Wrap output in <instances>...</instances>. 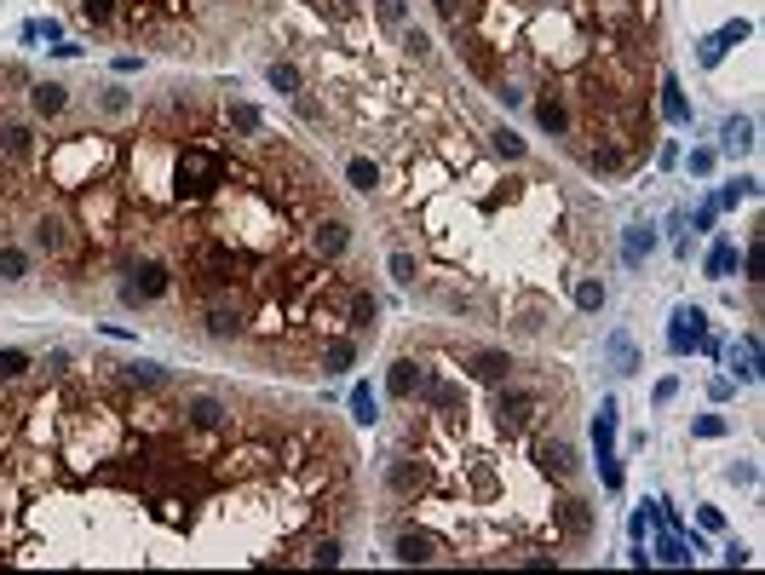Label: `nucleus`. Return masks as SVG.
I'll return each instance as SVG.
<instances>
[{"label": "nucleus", "instance_id": "nucleus-45", "mask_svg": "<svg viewBox=\"0 0 765 575\" xmlns=\"http://www.w3.org/2000/svg\"><path fill=\"white\" fill-rule=\"evenodd\" d=\"M639 253H650V230H645V225L627 236V259H639Z\"/></svg>", "mask_w": 765, "mask_h": 575}, {"label": "nucleus", "instance_id": "nucleus-3", "mask_svg": "<svg viewBox=\"0 0 765 575\" xmlns=\"http://www.w3.org/2000/svg\"><path fill=\"white\" fill-rule=\"evenodd\" d=\"M121 271H127V282H121V299H127V305L162 299L167 288H173V265L156 259V253H127V259H121Z\"/></svg>", "mask_w": 765, "mask_h": 575}, {"label": "nucleus", "instance_id": "nucleus-21", "mask_svg": "<svg viewBox=\"0 0 765 575\" xmlns=\"http://www.w3.org/2000/svg\"><path fill=\"white\" fill-rule=\"evenodd\" d=\"M455 46L466 52V64L478 69V75H495V52H489V41L478 29H455Z\"/></svg>", "mask_w": 765, "mask_h": 575}, {"label": "nucleus", "instance_id": "nucleus-28", "mask_svg": "<svg viewBox=\"0 0 765 575\" xmlns=\"http://www.w3.org/2000/svg\"><path fill=\"white\" fill-rule=\"evenodd\" d=\"M351 357H357V340H334V345L323 351V374H346Z\"/></svg>", "mask_w": 765, "mask_h": 575}, {"label": "nucleus", "instance_id": "nucleus-30", "mask_svg": "<svg viewBox=\"0 0 765 575\" xmlns=\"http://www.w3.org/2000/svg\"><path fill=\"white\" fill-rule=\"evenodd\" d=\"M29 276V253L24 248H0V282H24Z\"/></svg>", "mask_w": 765, "mask_h": 575}, {"label": "nucleus", "instance_id": "nucleus-41", "mask_svg": "<svg viewBox=\"0 0 765 575\" xmlns=\"http://www.w3.org/2000/svg\"><path fill=\"white\" fill-rule=\"evenodd\" d=\"M351 409H357V420H363V426H369V420H380V414H374V391H369V386L351 397Z\"/></svg>", "mask_w": 765, "mask_h": 575}, {"label": "nucleus", "instance_id": "nucleus-24", "mask_svg": "<svg viewBox=\"0 0 765 575\" xmlns=\"http://www.w3.org/2000/svg\"><path fill=\"white\" fill-rule=\"evenodd\" d=\"M121 386H144V391H167V374L156 363H127L121 368Z\"/></svg>", "mask_w": 765, "mask_h": 575}, {"label": "nucleus", "instance_id": "nucleus-8", "mask_svg": "<svg viewBox=\"0 0 765 575\" xmlns=\"http://www.w3.org/2000/svg\"><path fill=\"white\" fill-rule=\"evenodd\" d=\"M29 242H35L41 253H52V259H64V253H75V242H81V225L64 219V213H41L35 230H29Z\"/></svg>", "mask_w": 765, "mask_h": 575}, {"label": "nucleus", "instance_id": "nucleus-13", "mask_svg": "<svg viewBox=\"0 0 765 575\" xmlns=\"http://www.w3.org/2000/svg\"><path fill=\"white\" fill-rule=\"evenodd\" d=\"M386 489H392L397 501H409V495H420V489H426V466H420L415 455H397L392 466H386Z\"/></svg>", "mask_w": 765, "mask_h": 575}, {"label": "nucleus", "instance_id": "nucleus-7", "mask_svg": "<svg viewBox=\"0 0 765 575\" xmlns=\"http://www.w3.org/2000/svg\"><path fill=\"white\" fill-rule=\"evenodd\" d=\"M248 322H254V311H248V299H242V294L231 299V288H219V299L208 305V317H202V328H208L213 340H242V334H248Z\"/></svg>", "mask_w": 765, "mask_h": 575}, {"label": "nucleus", "instance_id": "nucleus-10", "mask_svg": "<svg viewBox=\"0 0 765 575\" xmlns=\"http://www.w3.org/2000/svg\"><path fill=\"white\" fill-rule=\"evenodd\" d=\"M277 466V449L271 443H242L231 455L219 460V478H259V472H271Z\"/></svg>", "mask_w": 765, "mask_h": 575}, {"label": "nucleus", "instance_id": "nucleus-2", "mask_svg": "<svg viewBox=\"0 0 765 575\" xmlns=\"http://www.w3.org/2000/svg\"><path fill=\"white\" fill-rule=\"evenodd\" d=\"M225 179H231V167H225V156H219L213 144H185V150L173 156V196L190 202V207L213 202Z\"/></svg>", "mask_w": 765, "mask_h": 575}, {"label": "nucleus", "instance_id": "nucleus-37", "mask_svg": "<svg viewBox=\"0 0 765 575\" xmlns=\"http://www.w3.org/2000/svg\"><path fill=\"white\" fill-rule=\"evenodd\" d=\"M311 564H340V541H334V535L311 541Z\"/></svg>", "mask_w": 765, "mask_h": 575}, {"label": "nucleus", "instance_id": "nucleus-29", "mask_svg": "<svg viewBox=\"0 0 765 575\" xmlns=\"http://www.w3.org/2000/svg\"><path fill=\"white\" fill-rule=\"evenodd\" d=\"M587 167H593V173H616V167H622V144L599 138V150H587Z\"/></svg>", "mask_w": 765, "mask_h": 575}, {"label": "nucleus", "instance_id": "nucleus-11", "mask_svg": "<svg viewBox=\"0 0 765 575\" xmlns=\"http://www.w3.org/2000/svg\"><path fill=\"white\" fill-rule=\"evenodd\" d=\"M535 466L547 472V478H558V483H570L581 472V460H576V449L564 443V437H541L535 443Z\"/></svg>", "mask_w": 765, "mask_h": 575}, {"label": "nucleus", "instance_id": "nucleus-34", "mask_svg": "<svg viewBox=\"0 0 765 575\" xmlns=\"http://www.w3.org/2000/svg\"><path fill=\"white\" fill-rule=\"evenodd\" d=\"M576 305H581V311H599V305H604V282L581 276V282H576Z\"/></svg>", "mask_w": 765, "mask_h": 575}, {"label": "nucleus", "instance_id": "nucleus-6", "mask_svg": "<svg viewBox=\"0 0 765 575\" xmlns=\"http://www.w3.org/2000/svg\"><path fill=\"white\" fill-rule=\"evenodd\" d=\"M541 420V391H518V386H501V403H495V426L507 437H524Z\"/></svg>", "mask_w": 765, "mask_h": 575}, {"label": "nucleus", "instance_id": "nucleus-9", "mask_svg": "<svg viewBox=\"0 0 765 575\" xmlns=\"http://www.w3.org/2000/svg\"><path fill=\"white\" fill-rule=\"evenodd\" d=\"M179 426H185V432H225V426H231V409H225L213 391H196V397H185V409H179Z\"/></svg>", "mask_w": 765, "mask_h": 575}, {"label": "nucleus", "instance_id": "nucleus-38", "mask_svg": "<svg viewBox=\"0 0 765 575\" xmlns=\"http://www.w3.org/2000/svg\"><path fill=\"white\" fill-rule=\"evenodd\" d=\"M374 6H380V18L392 23V29H403V23H409V6H403V0H374Z\"/></svg>", "mask_w": 765, "mask_h": 575}, {"label": "nucleus", "instance_id": "nucleus-46", "mask_svg": "<svg viewBox=\"0 0 765 575\" xmlns=\"http://www.w3.org/2000/svg\"><path fill=\"white\" fill-rule=\"evenodd\" d=\"M725 144H731V150H742V144H748V121H731V127H725Z\"/></svg>", "mask_w": 765, "mask_h": 575}, {"label": "nucleus", "instance_id": "nucleus-22", "mask_svg": "<svg viewBox=\"0 0 765 575\" xmlns=\"http://www.w3.org/2000/svg\"><path fill=\"white\" fill-rule=\"evenodd\" d=\"M64 104H70V92L58 87V81H35L29 87V110L35 115H64Z\"/></svg>", "mask_w": 765, "mask_h": 575}, {"label": "nucleus", "instance_id": "nucleus-12", "mask_svg": "<svg viewBox=\"0 0 765 575\" xmlns=\"http://www.w3.org/2000/svg\"><path fill=\"white\" fill-rule=\"evenodd\" d=\"M392 558H397V564H438L443 547H438V535H432V529H403V535H397V547H392Z\"/></svg>", "mask_w": 765, "mask_h": 575}, {"label": "nucleus", "instance_id": "nucleus-25", "mask_svg": "<svg viewBox=\"0 0 765 575\" xmlns=\"http://www.w3.org/2000/svg\"><path fill=\"white\" fill-rule=\"evenodd\" d=\"M374 311H380V305H374V294H363V288L346 299V317H351V328H357V334H369V328H374Z\"/></svg>", "mask_w": 765, "mask_h": 575}, {"label": "nucleus", "instance_id": "nucleus-16", "mask_svg": "<svg viewBox=\"0 0 765 575\" xmlns=\"http://www.w3.org/2000/svg\"><path fill=\"white\" fill-rule=\"evenodd\" d=\"M512 357L507 351H472V380H484V386H507L512 380Z\"/></svg>", "mask_w": 765, "mask_h": 575}, {"label": "nucleus", "instance_id": "nucleus-17", "mask_svg": "<svg viewBox=\"0 0 765 575\" xmlns=\"http://www.w3.org/2000/svg\"><path fill=\"white\" fill-rule=\"evenodd\" d=\"M420 380H426V363H415V357H397L392 363V380H386V391H392L397 403H409L420 391Z\"/></svg>", "mask_w": 765, "mask_h": 575}, {"label": "nucleus", "instance_id": "nucleus-14", "mask_svg": "<svg viewBox=\"0 0 765 575\" xmlns=\"http://www.w3.org/2000/svg\"><path fill=\"white\" fill-rule=\"evenodd\" d=\"M346 242H351L346 219H317V225H311V253H317V259H340Z\"/></svg>", "mask_w": 765, "mask_h": 575}, {"label": "nucleus", "instance_id": "nucleus-26", "mask_svg": "<svg viewBox=\"0 0 765 575\" xmlns=\"http://www.w3.org/2000/svg\"><path fill=\"white\" fill-rule=\"evenodd\" d=\"M265 81H271L277 92H294V98H300V69L288 64V58H271V69H265Z\"/></svg>", "mask_w": 765, "mask_h": 575}, {"label": "nucleus", "instance_id": "nucleus-4", "mask_svg": "<svg viewBox=\"0 0 765 575\" xmlns=\"http://www.w3.org/2000/svg\"><path fill=\"white\" fill-rule=\"evenodd\" d=\"M196 271H202V282H208V288H242V282H248V259H242L231 242H202V253H196Z\"/></svg>", "mask_w": 765, "mask_h": 575}, {"label": "nucleus", "instance_id": "nucleus-5", "mask_svg": "<svg viewBox=\"0 0 765 575\" xmlns=\"http://www.w3.org/2000/svg\"><path fill=\"white\" fill-rule=\"evenodd\" d=\"M75 225H81V236H116L121 230V196L110 184H93V196H81Z\"/></svg>", "mask_w": 765, "mask_h": 575}, {"label": "nucleus", "instance_id": "nucleus-42", "mask_svg": "<svg viewBox=\"0 0 765 575\" xmlns=\"http://www.w3.org/2000/svg\"><path fill=\"white\" fill-rule=\"evenodd\" d=\"M731 265H737V248H714L708 271H714V276H731Z\"/></svg>", "mask_w": 765, "mask_h": 575}, {"label": "nucleus", "instance_id": "nucleus-36", "mask_svg": "<svg viewBox=\"0 0 765 575\" xmlns=\"http://www.w3.org/2000/svg\"><path fill=\"white\" fill-rule=\"evenodd\" d=\"M495 150H501L507 161H524V138L512 133V127H501V133H495Z\"/></svg>", "mask_w": 765, "mask_h": 575}, {"label": "nucleus", "instance_id": "nucleus-20", "mask_svg": "<svg viewBox=\"0 0 765 575\" xmlns=\"http://www.w3.org/2000/svg\"><path fill=\"white\" fill-rule=\"evenodd\" d=\"M0 156H6V161H29V156H35V133H29L24 121H0Z\"/></svg>", "mask_w": 765, "mask_h": 575}, {"label": "nucleus", "instance_id": "nucleus-23", "mask_svg": "<svg viewBox=\"0 0 765 575\" xmlns=\"http://www.w3.org/2000/svg\"><path fill=\"white\" fill-rule=\"evenodd\" d=\"M512 328H518V334H541V328H547V299H524V305H512Z\"/></svg>", "mask_w": 765, "mask_h": 575}, {"label": "nucleus", "instance_id": "nucleus-35", "mask_svg": "<svg viewBox=\"0 0 765 575\" xmlns=\"http://www.w3.org/2000/svg\"><path fill=\"white\" fill-rule=\"evenodd\" d=\"M225 121H231L236 133H259V110H248V104H231V110H225Z\"/></svg>", "mask_w": 765, "mask_h": 575}, {"label": "nucleus", "instance_id": "nucleus-40", "mask_svg": "<svg viewBox=\"0 0 765 575\" xmlns=\"http://www.w3.org/2000/svg\"><path fill=\"white\" fill-rule=\"evenodd\" d=\"M662 92H668V98H662L668 121H685V98H679V87H673V81H662Z\"/></svg>", "mask_w": 765, "mask_h": 575}, {"label": "nucleus", "instance_id": "nucleus-44", "mask_svg": "<svg viewBox=\"0 0 765 575\" xmlns=\"http://www.w3.org/2000/svg\"><path fill=\"white\" fill-rule=\"evenodd\" d=\"M392 276L397 282H415V259H409V253H392Z\"/></svg>", "mask_w": 765, "mask_h": 575}, {"label": "nucleus", "instance_id": "nucleus-15", "mask_svg": "<svg viewBox=\"0 0 765 575\" xmlns=\"http://www.w3.org/2000/svg\"><path fill=\"white\" fill-rule=\"evenodd\" d=\"M535 121H541V133H570V127H576V121H570V104H564V92H541V98H535Z\"/></svg>", "mask_w": 765, "mask_h": 575}, {"label": "nucleus", "instance_id": "nucleus-1", "mask_svg": "<svg viewBox=\"0 0 765 575\" xmlns=\"http://www.w3.org/2000/svg\"><path fill=\"white\" fill-rule=\"evenodd\" d=\"M110 167H116V150H110L104 138L75 133L47 156V179L58 184V190H87V184H104Z\"/></svg>", "mask_w": 765, "mask_h": 575}, {"label": "nucleus", "instance_id": "nucleus-33", "mask_svg": "<svg viewBox=\"0 0 765 575\" xmlns=\"http://www.w3.org/2000/svg\"><path fill=\"white\" fill-rule=\"evenodd\" d=\"M24 374H29V351H0V386H12Z\"/></svg>", "mask_w": 765, "mask_h": 575}, {"label": "nucleus", "instance_id": "nucleus-27", "mask_svg": "<svg viewBox=\"0 0 765 575\" xmlns=\"http://www.w3.org/2000/svg\"><path fill=\"white\" fill-rule=\"evenodd\" d=\"M696 340H702V311H679V317H673V345L685 351V345H696Z\"/></svg>", "mask_w": 765, "mask_h": 575}, {"label": "nucleus", "instance_id": "nucleus-31", "mask_svg": "<svg viewBox=\"0 0 765 575\" xmlns=\"http://www.w3.org/2000/svg\"><path fill=\"white\" fill-rule=\"evenodd\" d=\"M346 179H351V190H363V196H369L374 184H380V167H374V161H363V156H351Z\"/></svg>", "mask_w": 765, "mask_h": 575}, {"label": "nucleus", "instance_id": "nucleus-48", "mask_svg": "<svg viewBox=\"0 0 765 575\" xmlns=\"http://www.w3.org/2000/svg\"><path fill=\"white\" fill-rule=\"evenodd\" d=\"M104 110H110V115H121V110H127V92H121V87H110V92H104Z\"/></svg>", "mask_w": 765, "mask_h": 575}, {"label": "nucleus", "instance_id": "nucleus-32", "mask_svg": "<svg viewBox=\"0 0 765 575\" xmlns=\"http://www.w3.org/2000/svg\"><path fill=\"white\" fill-rule=\"evenodd\" d=\"M81 18L104 29V23H116V18H121V0H81Z\"/></svg>", "mask_w": 765, "mask_h": 575}, {"label": "nucleus", "instance_id": "nucleus-43", "mask_svg": "<svg viewBox=\"0 0 765 575\" xmlns=\"http://www.w3.org/2000/svg\"><path fill=\"white\" fill-rule=\"evenodd\" d=\"M443 305H449L455 317H472V311H478V299H472V294H443Z\"/></svg>", "mask_w": 765, "mask_h": 575}, {"label": "nucleus", "instance_id": "nucleus-39", "mask_svg": "<svg viewBox=\"0 0 765 575\" xmlns=\"http://www.w3.org/2000/svg\"><path fill=\"white\" fill-rule=\"evenodd\" d=\"M403 46H409L415 58H426V52H432V41H426V29H415V23H403Z\"/></svg>", "mask_w": 765, "mask_h": 575}, {"label": "nucleus", "instance_id": "nucleus-18", "mask_svg": "<svg viewBox=\"0 0 765 575\" xmlns=\"http://www.w3.org/2000/svg\"><path fill=\"white\" fill-rule=\"evenodd\" d=\"M553 518H558V529H564L570 541H581V535L593 529V506H587V501H576V495H570V501H558V506H553Z\"/></svg>", "mask_w": 765, "mask_h": 575}, {"label": "nucleus", "instance_id": "nucleus-19", "mask_svg": "<svg viewBox=\"0 0 765 575\" xmlns=\"http://www.w3.org/2000/svg\"><path fill=\"white\" fill-rule=\"evenodd\" d=\"M415 397H426L438 414H466V397H461V386H449V380H420V391Z\"/></svg>", "mask_w": 765, "mask_h": 575}, {"label": "nucleus", "instance_id": "nucleus-47", "mask_svg": "<svg viewBox=\"0 0 765 575\" xmlns=\"http://www.w3.org/2000/svg\"><path fill=\"white\" fill-rule=\"evenodd\" d=\"M696 432H702V437H719V432H725V420H719V414H702V420H696Z\"/></svg>", "mask_w": 765, "mask_h": 575}]
</instances>
